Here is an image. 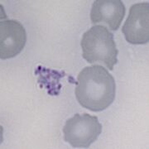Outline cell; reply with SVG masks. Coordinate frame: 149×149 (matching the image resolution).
<instances>
[{"mask_svg":"<svg viewBox=\"0 0 149 149\" xmlns=\"http://www.w3.org/2000/svg\"><path fill=\"white\" fill-rule=\"evenodd\" d=\"M75 85L74 95L77 101L91 111L106 109L115 99V80L101 65L85 67L78 74Z\"/></svg>","mask_w":149,"mask_h":149,"instance_id":"6da1fadb","label":"cell"},{"mask_svg":"<svg viewBox=\"0 0 149 149\" xmlns=\"http://www.w3.org/2000/svg\"><path fill=\"white\" fill-rule=\"evenodd\" d=\"M80 46L82 57L88 63L100 62L109 70L118 63V50L114 42L113 34L103 25H96L83 34Z\"/></svg>","mask_w":149,"mask_h":149,"instance_id":"7a4b0ae2","label":"cell"},{"mask_svg":"<svg viewBox=\"0 0 149 149\" xmlns=\"http://www.w3.org/2000/svg\"><path fill=\"white\" fill-rule=\"evenodd\" d=\"M102 125L96 116L89 113H75L66 120L64 128V139L73 148H87L101 134Z\"/></svg>","mask_w":149,"mask_h":149,"instance_id":"3957f363","label":"cell"},{"mask_svg":"<svg viewBox=\"0 0 149 149\" xmlns=\"http://www.w3.org/2000/svg\"><path fill=\"white\" fill-rule=\"evenodd\" d=\"M128 42L133 45L149 42V3H140L131 6L128 18L122 27Z\"/></svg>","mask_w":149,"mask_h":149,"instance_id":"277c9868","label":"cell"},{"mask_svg":"<svg viewBox=\"0 0 149 149\" xmlns=\"http://www.w3.org/2000/svg\"><path fill=\"white\" fill-rule=\"evenodd\" d=\"M27 42V32L17 20L0 22V58H13L21 53Z\"/></svg>","mask_w":149,"mask_h":149,"instance_id":"5b68a950","label":"cell"},{"mask_svg":"<svg viewBox=\"0 0 149 149\" xmlns=\"http://www.w3.org/2000/svg\"><path fill=\"white\" fill-rule=\"evenodd\" d=\"M125 6L121 0H96L91 11L92 24L104 22L112 31H117L125 16Z\"/></svg>","mask_w":149,"mask_h":149,"instance_id":"8992f818","label":"cell"},{"mask_svg":"<svg viewBox=\"0 0 149 149\" xmlns=\"http://www.w3.org/2000/svg\"><path fill=\"white\" fill-rule=\"evenodd\" d=\"M36 73L39 74L38 81L41 80H50L49 83L46 85L47 89L48 94L50 95H58L61 85L60 84L59 80L61 77H64L65 74V72H58L53 70L47 69L42 66H38L36 70Z\"/></svg>","mask_w":149,"mask_h":149,"instance_id":"52a82bcc","label":"cell"}]
</instances>
